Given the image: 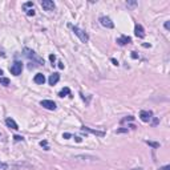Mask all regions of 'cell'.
<instances>
[{"label": "cell", "mask_w": 170, "mask_h": 170, "mask_svg": "<svg viewBox=\"0 0 170 170\" xmlns=\"http://www.w3.org/2000/svg\"><path fill=\"white\" fill-rule=\"evenodd\" d=\"M170 169V166L169 165H166V166H163V168H161L160 170H169Z\"/></svg>", "instance_id": "19"}, {"label": "cell", "mask_w": 170, "mask_h": 170, "mask_svg": "<svg viewBox=\"0 0 170 170\" xmlns=\"http://www.w3.org/2000/svg\"><path fill=\"white\" fill-rule=\"evenodd\" d=\"M100 24L102 27H105V28H113V27H114L113 21H112L108 16H101V17H100Z\"/></svg>", "instance_id": "5"}, {"label": "cell", "mask_w": 170, "mask_h": 170, "mask_svg": "<svg viewBox=\"0 0 170 170\" xmlns=\"http://www.w3.org/2000/svg\"><path fill=\"white\" fill-rule=\"evenodd\" d=\"M68 94H70V90H69V88H64V89H62L61 92L59 93V96H60V97H65V96H68Z\"/></svg>", "instance_id": "14"}, {"label": "cell", "mask_w": 170, "mask_h": 170, "mask_svg": "<svg viewBox=\"0 0 170 170\" xmlns=\"http://www.w3.org/2000/svg\"><path fill=\"white\" fill-rule=\"evenodd\" d=\"M49 60H51V61L53 62L54 60H56V56H54V54H51V56H49Z\"/></svg>", "instance_id": "18"}, {"label": "cell", "mask_w": 170, "mask_h": 170, "mask_svg": "<svg viewBox=\"0 0 170 170\" xmlns=\"http://www.w3.org/2000/svg\"><path fill=\"white\" fill-rule=\"evenodd\" d=\"M147 144L152 145L153 147H158V146H160V144H157V142H150V141H147Z\"/></svg>", "instance_id": "16"}, {"label": "cell", "mask_w": 170, "mask_h": 170, "mask_svg": "<svg viewBox=\"0 0 170 170\" xmlns=\"http://www.w3.org/2000/svg\"><path fill=\"white\" fill-rule=\"evenodd\" d=\"M40 105H41L43 108L48 109V110H54V109H56V102L52 100H43L41 102H40Z\"/></svg>", "instance_id": "4"}, {"label": "cell", "mask_w": 170, "mask_h": 170, "mask_svg": "<svg viewBox=\"0 0 170 170\" xmlns=\"http://www.w3.org/2000/svg\"><path fill=\"white\" fill-rule=\"evenodd\" d=\"M131 40H130V37L129 36H121V37H118L117 39V43L120 44V45H125V44H129Z\"/></svg>", "instance_id": "12"}, {"label": "cell", "mask_w": 170, "mask_h": 170, "mask_svg": "<svg viewBox=\"0 0 170 170\" xmlns=\"http://www.w3.org/2000/svg\"><path fill=\"white\" fill-rule=\"evenodd\" d=\"M68 27H69V28L72 29L73 32H75V35L81 40V41H83V43H88V40H89V36H88L86 32L83 31L81 28H78V27L72 25V24H68Z\"/></svg>", "instance_id": "1"}, {"label": "cell", "mask_w": 170, "mask_h": 170, "mask_svg": "<svg viewBox=\"0 0 170 170\" xmlns=\"http://www.w3.org/2000/svg\"><path fill=\"white\" fill-rule=\"evenodd\" d=\"M24 52H25V56H28L29 59H35V60H36V61L39 62V65H40V64H43V60L40 59V57H37L36 54H35V52H33V51H31V49L25 48V49H24Z\"/></svg>", "instance_id": "7"}, {"label": "cell", "mask_w": 170, "mask_h": 170, "mask_svg": "<svg viewBox=\"0 0 170 170\" xmlns=\"http://www.w3.org/2000/svg\"><path fill=\"white\" fill-rule=\"evenodd\" d=\"M33 81L36 84H39V85H43L44 83H45V76H44L43 73H37V75H35Z\"/></svg>", "instance_id": "9"}, {"label": "cell", "mask_w": 170, "mask_h": 170, "mask_svg": "<svg viewBox=\"0 0 170 170\" xmlns=\"http://www.w3.org/2000/svg\"><path fill=\"white\" fill-rule=\"evenodd\" d=\"M0 84H3V85H9V80L8 78H5V77H0Z\"/></svg>", "instance_id": "15"}, {"label": "cell", "mask_w": 170, "mask_h": 170, "mask_svg": "<svg viewBox=\"0 0 170 170\" xmlns=\"http://www.w3.org/2000/svg\"><path fill=\"white\" fill-rule=\"evenodd\" d=\"M134 33H136V36L139 37V39L145 37V31H144V28H142V25H139V24H137L136 25V28H134Z\"/></svg>", "instance_id": "8"}, {"label": "cell", "mask_w": 170, "mask_h": 170, "mask_svg": "<svg viewBox=\"0 0 170 170\" xmlns=\"http://www.w3.org/2000/svg\"><path fill=\"white\" fill-rule=\"evenodd\" d=\"M9 70H11V73H12L13 76L21 75V70H23V64H21L20 61H15L12 65H11Z\"/></svg>", "instance_id": "2"}, {"label": "cell", "mask_w": 170, "mask_h": 170, "mask_svg": "<svg viewBox=\"0 0 170 170\" xmlns=\"http://www.w3.org/2000/svg\"><path fill=\"white\" fill-rule=\"evenodd\" d=\"M133 117L131 116H129V117H126V118H124V120H121V122H125V121H133Z\"/></svg>", "instance_id": "17"}, {"label": "cell", "mask_w": 170, "mask_h": 170, "mask_svg": "<svg viewBox=\"0 0 170 170\" xmlns=\"http://www.w3.org/2000/svg\"><path fill=\"white\" fill-rule=\"evenodd\" d=\"M139 117H141V120L144 122H149L150 120L153 118V113L150 110H141V113H139Z\"/></svg>", "instance_id": "6"}, {"label": "cell", "mask_w": 170, "mask_h": 170, "mask_svg": "<svg viewBox=\"0 0 170 170\" xmlns=\"http://www.w3.org/2000/svg\"><path fill=\"white\" fill-rule=\"evenodd\" d=\"M5 125H7L8 128H11V129H15V130H17V129H19L17 124H16L15 120H12V118H7V120H5Z\"/></svg>", "instance_id": "11"}, {"label": "cell", "mask_w": 170, "mask_h": 170, "mask_svg": "<svg viewBox=\"0 0 170 170\" xmlns=\"http://www.w3.org/2000/svg\"><path fill=\"white\" fill-rule=\"evenodd\" d=\"M75 138H76V141H77V142H81V138H80V137H75Z\"/></svg>", "instance_id": "24"}, {"label": "cell", "mask_w": 170, "mask_h": 170, "mask_svg": "<svg viewBox=\"0 0 170 170\" xmlns=\"http://www.w3.org/2000/svg\"><path fill=\"white\" fill-rule=\"evenodd\" d=\"M59 68H61V69H62V68H64V65H62V62H59Z\"/></svg>", "instance_id": "25"}, {"label": "cell", "mask_w": 170, "mask_h": 170, "mask_svg": "<svg viewBox=\"0 0 170 170\" xmlns=\"http://www.w3.org/2000/svg\"><path fill=\"white\" fill-rule=\"evenodd\" d=\"M81 129H83V130H88V131H90V133H93V134H97V136H101V137L104 136V131H97V130H93V129H89V128H86V126H83Z\"/></svg>", "instance_id": "13"}, {"label": "cell", "mask_w": 170, "mask_h": 170, "mask_svg": "<svg viewBox=\"0 0 170 170\" xmlns=\"http://www.w3.org/2000/svg\"><path fill=\"white\" fill-rule=\"evenodd\" d=\"M112 62H113L114 65H117V64H118V62H117V61H116V60H114V59H112Z\"/></svg>", "instance_id": "23"}, {"label": "cell", "mask_w": 170, "mask_h": 170, "mask_svg": "<svg viewBox=\"0 0 170 170\" xmlns=\"http://www.w3.org/2000/svg\"><path fill=\"white\" fill-rule=\"evenodd\" d=\"M41 7H43L44 11L51 12V11H53L54 8H56V5H54V3L52 1V0H43V1H41Z\"/></svg>", "instance_id": "3"}, {"label": "cell", "mask_w": 170, "mask_h": 170, "mask_svg": "<svg viewBox=\"0 0 170 170\" xmlns=\"http://www.w3.org/2000/svg\"><path fill=\"white\" fill-rule=\"evenodd\" d=\"M126 4H128V5H136L137 3H136V1H133V3H126Z\"/></svg>", "instance_id": "21"}, {"label": "cell", "mask_w": 170, "mask_h": 170, "mask_svg": "<svg viewBox=\"0 0 170 170\" xmlns=\"http://www.w3.org/2000/svg\"><path fill=\"white\" fill-rule=\"evenodd\" d=\"M15 139H16V141H20V139H23V137H20V136H15Z\"/></svg>", "instance_id": "20"}, {"label": "cell", "mask_w": 170, "mask_h": 170, "mask_svg": "<svg viewBox=\"0 0 170 170\" xmlns=\"http://www.w3.org/2000/svg\"><path fill=\"white\" fill-rule=\"evenodd\" d=\"M133 170H142L141 168H137V169H133Z\"/></svg>", "instance_id": "26"}, {"label": "cell", "mask_w": 170, "mask_h": 170, "mask_svg": "<svg viewBox=\"0 0 170 170\" xmlns=\"http://www.w3.org/2000/svg\"><path fill=\"white\" fill-rule=\"evenodd\" d=\"M59 80H60V75H59V73H52V75L49 76V78H48V83L51 85H54V84L59 83Z\"/></svg>", "instance_id": "10"}, {"label": "cell", "mask_w": 170, "mask_h": 170, "mask_svg": "<svg viewBox=\"0 0 170 170\" xmlns=\"http://www.w3.org/2000/svg\"><path fill=\"white\" fill-rule=\"evenodd\" d=\"M165 28L169 29V21H166V23H165Z\"/></svg>", "instance_id": "22"}]
</instances>
